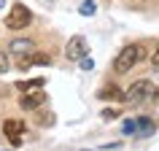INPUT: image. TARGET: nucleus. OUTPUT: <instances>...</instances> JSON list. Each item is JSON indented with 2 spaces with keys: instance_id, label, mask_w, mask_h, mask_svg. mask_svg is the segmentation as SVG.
I'll use <instances>...</instances> for the list:
<instances>
[{
  "instance_id": "1",
  "label": "nucleus",
  "mask_w": 159,
  "mask_h": 151,
  "mask_svg": "<svg viewBox=\"0 0 159 151\" xmlns=\"http://www.w3.org/2000/svg\"><path fill=\"white\" fill-rule=\"evenodd\" d=\"M140 59H146V49H143L140 43H129L124 49L119 51V57L113 59V70L116 73H127V70H132Z\"/></svg>"
},
{
  "instance_id": "2",
  "label": "nucleus",
  "mask_w": 159,
  "mask_h": 151,
  "mask_svg": "<svg viewBox=\"0 0 159 151\" xmlns=\"http://www.w3.org/2000/svg\"><path fill=\"white\" fill-rule=\"evenodd\" d=\"M157 97V86L151 84V81H146V78H140V81H135L129 89L124 92V103H148Z\"/></svg>"
},
{
  "instance_id": "3",
  "label": "nucleus",
  "mask_w": 159,
  "mask_h": 151,
  "mask_svg": "<svg viewBox=\"0 0 159 151\" xmlns=\"http://www.w3.org/2000/svg\"><path fill=\"white\" fill-rule=\"evenodd\" d=\"M3 135L8 138V143L14 146V149H19V146H25L27 124L22 121V119H6V121H3Z\"/></svg>"
},
{
  "instance_id": "4",
  "label": "nucleus",
  "mask_w": 159,
  "mask_h": 151,
  "mask_svg": "<svg viewBox=\"0 0 159 151\" xmlns=\"http://www.w3.org/2000/svg\"><path fill=\"white\" fill-rule=\"evenodd\" d=\"M30 22H33V14H30V8L22 6V3H16V6L8 11V16H6V27H8V30H25Z\"/></svg>"
},
{
  "instance_id": "5",
  "label": "nucleus",
  "mask_w": 159,
  "mask_h": 151,
  "mask_svg": "<svg viewBox=\"0 0 159 151\" xmlns=\"http://www.w3.org/2000/svg\"><path fill=\"white\" fill-rule=\"evenodd\" d=\"M86 54H89V43H86L84 35H73L70 41H67L65 46V57L70 59V62H78V59H84Z\"/></svg>"
},
{
  "instance_id": "6",
  "label": "nucleus",
  "mask_w": 159,
  "mask_h": 151,
  "mask_svg": "<svg viewBox=\"0 0 159 151\" xmlns=\"http://www.w3.org/2000/svg\"><path fill=\"white\" fill-rule=\"evenodd\" d=\"M46 100H49V97H46V92H43V86H38V89H27V92H22L19 105H22L25 111H38Z\"/></svg>"
},
{
  "instance_id": "7",
  "label": "nucleus",
  "mask_w": 159,
  "mask_h": 151,
  "mask_svg": "<svg viewBox=\"0 0 159 151\" xmlns=\"http://www.w3.org/2000/svg\"><path fill=\"white\" fill-rule=\"evenodd\" d=\"M33 49H35V43H33L30 35H27V38H14V41L8 43V51L14 57H25V54H30Z\"/></svg>"
},
{
  "instance_id": "8",
  "label": "nucleus",
  "mask_w": 159,
  "mask_h": 151,
  "mask_svg": "<svg viewBox=\"0 0 159 151\" xmlns=\"http://www.w3.org/2000/svg\"><path fill=\"white\" fill-rule=\"evenodd\" d=\"M33 65H51V57L49 54H43V51H38V54H25V59H19V67L22 70H27V67H33Z\"/></svg>"
},
{
  "instance_id": "9",
  "label": "nucleus",
  "mask_w": 159,
  "mask_h": 151,
  "mask_svg": "<svg viewBox=\"0 0 159 151\" xmlns=\"http://www.w3.org/2000/svg\"><path fill=\"white\" fill-rule=\"evenodd\" d=\"M100 100H113V103H121L124 100V92L119 89L116 84H108V86H102L100 89Z\"/></svg>"
},
{
  "instance_id": "10",
  "label": "nucleus",
  "mask_w": 159,
  "mask_h": 151,
  "mask_svg": "<svg viewBox=\"0 0 159 151\" xmlns=\"http://www.w3.org/2000/svg\"><path fill=\"white\" fill-rule=\"evenodd\" d=\"M135 124H138L135 135H154V130H157V124H154V121H151L148 116H140V119H135Z\"/></svg>"
},
{
  "instance_id": "11",
  "label": "nucleus",
  "mask_w": 159,
  "mask_h": 151,
  "mask_svg": "<svg viewBox=\"0 0 159 151\" xmlns=\"http://www.w3.org/2000/svg\"><path fill=\"white\" fill-rule=\"evenodd\" d=\"M46 84V78H30V81H19V92H27V89H38V86Z\"/></svg>"
},
{
  "instance_id": "12",
  "label": "nucleus",
  "mask_w": 159,
  "mask_h": 151,
  "mask_svg": "<svg viewBox=\"0 0 159 151\" xmlns=\"http://www.w3.org/2000/svg\"><path fill=\"white\" fill-rule=\"evenodd\" d=\"M94 11H97V3H94V0H84L81 8H78V14H81V16H92Z\"/></svg>"
},
{
  "instance_id": "13",
  "label": "nucleus",
  "mask_w": 159,
  "mask_h": 151,
  "mask_svg": "<svg viewBox=\"0 0 159 151\" xmlns=\"http://www.w3.org/2000/svg\"><path fill=\"white\" fill-rule=\"evenodd\" d=\"M135 130H138L135 119H127V121H124V135H135Z\"/></svg>"
},
{
  "instance_id": "14",
  "label": "nucleus",
  "mask_w": 159,
  "mask_h": 151,
  "mask_svg": "<svg viewBox=\"0 0 159 151\" xmlns=\"http://www.w3.org/2000/svg\"><path fill=\"white\" fill-rule=\"evenodd\" d=\"M78 65H81V70H92V67H94V59L84 57V59H78Z\"/></svg>"
},
{
  "instance_id": "15",
  "label": "nucleus",
  "mask_w": 159,
  "mask_h": 151,
  "mask_svg": "<svg viewBox=\"0 0 159 151\" xmlns=\"http://www.w3.org/2000/svg\"><path fill=\"white\" fill-rule=\"evenodd\" d=\"M6 70H8V57L0 51V73H6Z\"/></svg>"
},
{
  "instance_id": "16",
  "label": "nucleus",
  "mask_w": 159,
  "mask_h": 151,
  "mask_svg": "<svg viewBox=\"0 0 159 151\" xmlns=\"http://www.w3.org/2000/svg\"><path fill=\"white\" fill-rule=\"evenodd\" d=\"M116 113H119L116 108H105L102 111V119H116Z\"/></svg>"
},
{
  "instance_id": "17",
  "label": "nucleus",
  "mask_w": 159,
  "mask_h": 151,
  "mask_svg": "<svg viewBox=\"0 0 159 151\" xmlns=\"http://www.w3.org/2000/svg\"><path fill=\"white\" fill-rule=\"evenodd\" d=\"M151 62H154V67H159V46H157V51L151 54Z\"/></svg>"
},
{
  "instance_id": "18",
  "label": "nucleus",
  "mask_w": 159,
  "mask_h": 151,
  "mask_svg": "<svg viewBox=\"0 0 159 151\" xmlns=\"http://www.w3.org/2000/svg\"><path fill=\"white\" fill-rule=\"evenodd\" d=\"M119 149H121V143H113V146H105L102 151H119Z\"/></svg>"
},
{
  "instance_id": "19",
  "label": "nucleus",
  "mask_w": 159,
  "mask_h": 151,
  "mask_svg": "<svg viewBox=\"0 0 159 151\" xmlns=\"http://www.w3.org/2000/svg\"><path fill=\"white\" fill-rule=\"evenodd\" d=\"M3 6H6V0H0V8H3Z\"/></svg>"
}]
</instances>
